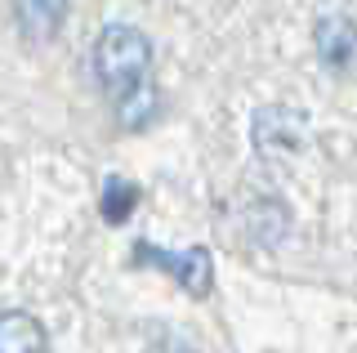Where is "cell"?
<instances>
[{
  "label": "cell",
  "instance_id": "277c9868",
  "mask_svg": "<svg viewBox=\"0 0 357 353\" xmlns=\"http://www.w3.org/2000/svg\"><path fill=\"white\" fill-rule=\"evenodd\" d=\"M312 45H317V59L326 68L344 72L357 59V23L344 14H326L317 27H312Z\"/></svg>",
  "mask_w": 357,
  "mask_h": 353
},
{
  "label": "cell",
  "instance_id": "ba28073f",
  "mask_svg": "<svg viewBox=\"0 0 357 353\" xmlns=\"http://www.w3.org/2000/svg\"><path fill=\"white\" fill-rule=\"evenodd\" d=\"M134 206H139V188H134L130 179H107L103 183V202H98V211H103L107 224H126L134 215Z\"/></svg>",
  "mask_w": 357,
  "mask_h": 353
},
{
  "label": "cell",
  "instance_id": "52a82bcc",
  "mask_svg": "<svg viewBox=\"0 0 357 353\" xmlns=\"http://www.w3.org/2000/svg\"><path fill=\"white\" fill-rule=\"evenodd\" d=\"M156 112H161V94H156L152 81H143L139 90H130V94L116 98V121H121V130H143V126H152Z\"/></svg>",
  "mask_w": 357,
  "mask_h": 353
},
{
  "label": "cell",
  "instance_id": "3957f363",
  "mask_svg": "<svg viewBox=\"0 0 357 353\" xmlns=\"http://www.w3.org/2000/svg\"><path fill=\"white\" fill-rule=\"evenodd\" d=\"M304 135H308V117L286 103L255 112V148H259V157H286V152H295L304 143Z\"/></svg>",
  "mask_w": 357,
  "mask_h": 353
},
{
  "label": "cell",
  "instance_id": "7a4b0ae2",
  "mask_svg": "<svg viewBox=\"0 0 357 353\" xmlns=\"http://www.w3.org/2000/svg\"><path fill=\"white\" fill-rule=\"evenodd\" d=\"M134 264H152V269L170 273V278L192 295H206L210 282H215V264H210L206 246H188L183 255H170V250H156L152 241H139V246H134Z\"/></svg>",
  "mask_w": 357,
  "mask_h": 353
},
{
  "label": "cell",
  "instance_id": "5b68a950",
  "mask_svg": "<svg viewBox=\"0 0 357 353\" xmlns=\"http://www.w3.org/2000/svg\"><path fill=\"white\" fill-rule=\"evenodd\" d=\"M14 18L31 45H45V40L59 36V27L67 18V0H14Z\"/></svg>",
  "mask_w": 357,
  "mask_h": 353
},
{
  "label": "cell",
  "instance_id": "6da1fadb",
  "mask_svg": "<svg viewBox=\"0 0 357 353\" xmlns=\"http://www.w3.org/2000/svg\"><path fill=\"white\" fill-rule=\"evenodd\" d=\"M94 76L116 103L121 94L139 90L143 81H152V40L130 23H112L98 31L94 40Z\"/></svg>",
  "mask_w": 357,
  "mask_h": 353
},
{
  "label": "cell",
  "instance_id": "8992f818",
  "mask_svg": "<svg viewBox=\"0 0 357 353\" xmlns=\"http://www.w3.org/2000/svg\"><path fill=\"white\" fill-rule=\"evenodd\" d=\"M0 353H50V336L31 313L5 308L0 313Z\"/></svg>",
  "mask_w": 357,
  "mask_h": 353
},
{
  "label": "cell",
  "instance_id": "9c48e42d",
  "mask_svg": "<svg viewBox=\"0 0 357 353\" xmlns=\"http://www.w3.org/2000/svg\"><path fill=\"white\" fill-rule=\"evenodd\" d=\"M250 224H255V237L264 241V246H277V241L286 237V206H277V202H255V215H250Z\"/></svg>",
  "mask_w": 357,
  "mask_h": 353
}]
</instances>
